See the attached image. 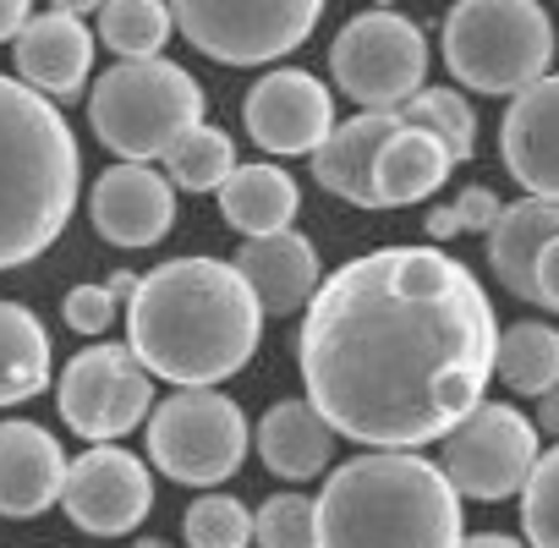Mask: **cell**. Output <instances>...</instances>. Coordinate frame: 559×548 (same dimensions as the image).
<instances>
[{"mask_svg": "<svg viewBox=\"0 0 559 548\" xmlns=\"http://www.w3.org/2000/svg\"><path fill=\"white\" fill-rule=\"evenodd\" d=\"M12 61H17V78L39 88L45 99H78L94 72V34L72 12H39L12 39Z\"/></svg>", "mask_w": 559, "mask_h": 548, "instance_id": "e0dca14e", "label": "cell"}, {"mask_svg": "<svg viewBox=\"0 0 559 548\" xmlns=\"http://www.w3.org/2000/svg\"><path fill=\"white\" fill-rule=\"evenodd\" d=\"M493 373L504 379L510 395H554L559 390V330L554 324H510L499 330V362Z\"/></svg>", "mask_w": 559, "mask_h": 548, "instance_id": "d4e9b609", "label": "cell"}, {"mask_svg": "<svg viewBox=\"0 0 559 548\" xmlns=\"http://www.w3.org/2000/svg\"><path fill=\"white\" fill-rule=\"evenodd\" d=\"M258 455L274 477L308 483L330 466L335 455V428L313 401H274L258 422Z\"/></svg>", "mask_w": 559, "mask_h": 548, "instance_id": "44dd1931", "label": "cell"}, {"mask_svg": "<svg viewBox=\"0 0 559 548\" xmlns=\"http://www.w3.org/2000/svg\"><path fill=\"white\" fill-rule=\"evenodd\" d=\"M537 308H554L559 313V236L548 241V252L537 263Z\"/></svg>", "mask_w": 559, "mask_h": 548, "instance_id": "836d02e7", "label": "cell"}, {"mask_svg": "<svg viewBox=\"0 0 559 548\" xmlns=\"http://www.w3.org/2000/svg\"><path fill=\"white\" fill-rule=\"evenodd\" d=\"M94 230L116 247H154L176 225V181H165L154 165L121 159L94 181L88 198Z\"/></svg>", "mask_w": 559, "mask_h": 548, "instance_id": "5bb4252c", "label": "cell"}, {"mask_svg": "<svg viewBox=\"0 0 559 548\" xmlns=\"http://www.w3.org/2000/svg\"><path fill=\"white\" fill-rule=\"evenodd\" d=\"M116 308H121V291L105 281V286H78L67 302H61V313H67V324L78 330V335H105L110 324H116Z\"/></svg>", "mask_w": 559, "mask_h": 548, "instance_id": "1f68e13d", "label": "cell"}, {"mask_svg": "<svg viewBox=\"0 0 559 548\" xmlns=\"http://www.w3.org/2000/svg\"><path fill=\"white\" fill-rule=\"evenodd\" d=\"M23 23H28V0H0V45L17 39Z\"/></svg>", "mask_w": 559, "mask_h": 548, "instance_id": "e575fe53", "label": "cell"}, {"mask_svg": "<svg viewBox=\"0 0 559 548\" xmlns=\"http://www.w3.org/2000/svg\"><path fill=\"white\" fill-rule=\"evenodd\" d=\"M554 236H559V203H543V198L504 203L499 225L488 230V269L510 297L537 302V263Z\"/></svg>", "mask_w": 559, "mask_h": 548, "instance_id": "ffe728a7", "label": "cell"}, {"mask_svg": "<svg viewBox=\"0 0 559 548\" xmlns=\"http://www.w3.org/2000/svg\"><path fill=\"white\" fill-rule=\"evenodd\" d=\"M406 127L401 110H362L352 121H341L319 154H313V181L357 209H379V187H373V165L384 154V143Z\"/></svg>", "mask_w": 559, "mask_h": 548, "instance_id": "d6986e66", "label": "cell"}, {"mask_svg": "<svg viewBox=\"0 0 559 548\" xmlns=\"http://www.w3.org/2000/svg\"><path fill=\"white\" fill-rule=\"evenodd\" d=\"M450 209H455V225H461V230H493L499 214H504V203H499L488 187H461V192L450 198Z\"/></svg>", "mask_w": 559, "mask_h": 548, "instance_id": "d6a6232c", "label": "cell"}, {"mask_svg": "<svg viewBox=\"0 0 559 548\" xmlns=\"http://www.w3.org/2000/svg\"><path fill=\"white\" fill-rule=\"evenodd\" d=\"M192 50L225 67H263L313 39L324 0H170Z\"/></svg>", "mask_w": 559, "mask_h": 548, "instance_id": "52a82bcc", "label": "cell"}, {"mask_svg": "<svg viewBox=\"0 0 559 548\" xmlns=\"http://www.w3.org/2000/svg\"><path fill=\"white\" fill-rule=\"evenodd\" d=\"M143 548H165V543H143Z\"/></svg>", "mask_w": 559, "mask_h": 548, "instance_id": "ab89813d", "label": "cell"}, {"mask_svg": "<svg viewBox=\"0 0 559 548\" xmlns=\"http://www.w3.org/2000/svg\"><path fill=\"white\" fill-rule=\"evenodd\" d=\"M181 537H187V548H247L252 543V510L230 493H198L187 504Z\"/></svg>", "mask_w": 559, "mask_h": 548, "instance_id": "f1b7e54d", "label": "cell"}, {"mask_svg": "<svg viewBox=\"0 0 559 548\" xmlns=\"http://www.w3.org/2000/svg\"><path fill=\"white\" fill-rule=\"evenodd\" d=\"M263 302L247 274L219 258H170L148 269L127 302L132 357L181 390H214L252 362Z\"/></svg>", "mask_w": 559, "mask_h": 548, "instance_id": "7a4b0ae2", "label": "cell"}, {"mask_svg": "<svg viewBox=\"0 0 559 548\" xmlns=\"http://www.w3.org/2000/svg\"><path fill=\"white\" fill-rule=\"evenodd\" d=\"M543 450H537V422L521 417L504 401H483L455 433L439 439V466L455 483L461 499H510L532 483Z\"/></svg>", "mask_w": 559, "mask_h": 548, "instance_id": "30bf717a", "label": "cell"}, {"mask_svg": "<svg viewBox=\"0 0 559 548\" xmlns=\"http://www.w3.org/2000/svg\"><path fill=\"white\" fill-rule=\"evenodd\" d=\"M461 548H526V543H515L504 532H477V537H461Z\"/></svg>", "mask_w": 559, "mask_h": 548, "instance_id": "74e56055", "label": "cell"}, {"mask_svg": "<svg viewBox=\"0 0 559 548\" xmlns=\"http://www.w3.org/2000/svg\"><path fill=\"white\" fill-rule=\"evenodd\" d=\"M450 236H461V225H455V209L444 203V209L428 214V241H450Z\"/></svg>", "mask_w": 559, "mask_h": 548, "instance_id": "8d00e7d4", "label": "cell"}, {"mask_svg": "<svg viewBox=\"0 0 559 548\" xmlns=\"http://www.w3.org/2000/svg\"><path fill=\"white\" fill-rule=\"evenodd\" d=\"M50 7H56V12H72V17H83V12H99L105 0H50Z\"/></svg>", "mask_w": 559, "mask_h": 548, "instance_id": "f35d334b", "label": "cell"}, {"mask_svg": "<svg viewBox=\"0 0 559 548\" xmlns=\"http://www.w3.org/2000/svg\"><path fill=\"white\" fill-rule=\"evenodd\" d=\"M450 165H455V154H450L433 132H423V127L406 121V127L384 143V154H379V165H373L379 209H406V203L439 192L444 176H450Z\"/></svg>", "mask_w": 559, "mask_h": 548, "instance_id": "603a6c76", "label": "cell"}, {"mask_svg": "<svg viewBox=\"0 0 559 548\" xmlns=\"http://www.w3.org/2000/svg\"><path fill=\"white\" fill-rule=\"evenodd\" d=\"M165 170L181 192H219L236 176V143L219 127L198 121L192 132L176 138V148L165 154Z\"/></svg>", "mask_w": 559, "mask_h": 548, "instance_id": "4316f807", "label": "cell"}, {"mask_svg": "<svg viewBox=\"0 0 559 548\" xmlns=\"http://www.w3.org/2000/svg\"><path fill=\"white\" fill-rule=\"evenodd\" d=\"M88 121L110 154L148 165V159H165L176 138L203 121V88L192 83V72L170 67L165 56L121 61L94 83Z\"/></svg>", "mask_w": 559, "mask_h": 548, "instance_id": "8992f818", "label": "cell"}, {"mask_svg": "<svg viewBox=\"0 0 559 548\" xmlns=\"http://www.w3.org/2000/svg\"><path fill=\"white\" fill-rule=\"evenodd\" d=\"M61 422L94 444L127 439L143 417H154V373L132 357V346H88L61 368L56 384Z\"/></svg>", "mask_w": 559, "mask_h": 548, "instance_id": "8fae6325", "label": "cell"}, {"mask_svg": "<svg viewBox=\"0 0 559 548\" xmlns=\"http://www.w3.org/2000/svg\"><path fill=\"white\" fill-rule=\"evenodd\" d=\"M330 72L346 99L362 110H401L423 94L428 78V39L401 12H362L330 45Z\"/></svg>", "mask_w": 559, "mask_h": 548, "instance_id": "9c48e42d", "label": "cell"}, {"mask_svg": "<svg viewBox=\"0 0 559 548\" xmlns=\"http://www.w3.org/2000/svg\"><path fill=\"white\" fill-rule=\"evenodd\" d=\"M548 61L554 23L537 0H455L444 17V67L472 94H526Z\"/></svg>", "mask_w": 559, "mask_h": 548, "instance_id": "5b68a950", "label": "cell"}, {"mask_svg": "<svg viewBox=\"0 0 559 548\" xmlns=\"http://www.w3.org/2000/svg\"><path fill=\"white\" fill-rule=\"evenodd\" d=\"M236 269L247 274V286L258 291L263 313L292 319L297 308H308L324 286L319 269V247L302 230H274V236H252L236 252Z\"/></svg>", "mask_w": 559, "mask_h": 548, "instance_id": "ac0fdd59", "label": "cell"}, {"mask_svg": "<svg viewBox=\"0 0 559 548\" xmlns=\"http://www.w3.org/2000/svg\"><path fill=\"white\" fill-rule=\"evenodd\" d=\"M297 181L280 170V165H236V176L219 187V214L230 230L252 236H274V230H292L297 219Z\"/></svg>", "mask_w": 559, "mask_h": 548, "instance_id": "7402d4cb", "label": "cell"}, {"mask_svg": "<svg viewBox=\"0 0 559 548\" xmlns=\"http://www.w3.org/2000/svg\"><path fill=\"white\" fill-rule=\"evenodd\" d=\"M241 121L263 154H319V143L335 132V105L319 78L280 67L247 88Z\"/></svg>", "mask_w": 559, "mask_h": 548, "instance_id": "4fadbf2b", "label": "cell"}, {"mask_svg": "<svg viewBox=\"0 0 559 548\" xmlns=\"http://www.w3.org/2000/svg\"><path fill=\"white\" fill-rule=\"evenodd\" d=\"M521 532L526 548H559V444L537 461L532 483L521 488Z\"/></svg>", "mask_w": 559, "mask_h": 548, "instance_id": "4dcf8cb0", "label": "cell"}, {"mask_svg": "<svg viewBox=\"0 0 559 548\" xmlns=\"http://www.w3.org/2000/svg\"><path fill=\"white\" fill-rule=\"evenodd\" d=\"M319 548H461V493L439 461L368 450L324 477Z\"/></svg>", "mask_w": 559, "mask_h": 548, "instance_id": "3957f363", "label": "cell"}, {"mask_svg": "<svg viewBox=\"0 0 559 548\" xmlns=\"http://www.w3.org/2000/svg\"><path fill=\"white\" fill-rule=\"evenodd\" d=\"M532 422H537V433H548V439L559 444V390L537 401V417H532Z\"/></svg>", "mask_w": 559, "mask_h": 548, "instance_id": "d590c367", "label": "cell"}, {"mask_svg": "<svg viewBox=\"0 0 559 548\" xmlns=\"http://www.w3.org/2000/svg\"><path fill=\"white\" fill-rule=\"evenodd\" d=\"M247 417L219 390H181L148 417V461L187 488H214L236 477L247 455Z\"/></svg>", "mask_w": 559, "mask_h": 548, "instance_id": "ba28073f", "label": "cell"}, {"mask_svg": "<svg viewBox=\"0 0 559 548\" xmlns=\"http://www.w3.org/2000/svg\"><path fill=\"white\" fill-rule=\"evenodd\" d=\"M50 335L23 302H0V406H23L50 384Z\"/></svg>", "mask_w": 559, "mask_h": 548, "instance_id": "cb8c5ba5", "label": "cell"}, {"mask_svg": "<svg viewBox=\"0 0 559 548\" xmlns=\"http://www.w3.org/2000/svg\"><path fill=\"white\" fill-rule=\"evenodd\" d=\"M493 362V302L439 247H379L341 263L297 330L308 401L368 450H417L455 433L483 406Z\"/></svg>", "mask_w": 559, "mask_h": 548, "instance_id": "6da1fadb", "label": "cell"}, {"mask_svg": "<svg viewBox=\"0 0 559 548\" xmlns=\"http://www.w3.org/2000/svg\"><path fill=\"white\" fill-rule=\"evenodd\" d=\"M176 28V12H165V0H105L99 7V39L121 61H154Z\"/></svg>", "mask_w": 559, "mask_h": 548, "instance_id": "484cf974", "label": "cell"}, {"mask_svg": "<svg viewBox=\"0 0 559 548\" xmlns=\"http://www.w3.org/2000/svg\"><path fill=\"white\" fill-rule=\"evenodd\" d=\"M499 154L526 198L559 203V78L554 72L510 99L499 121Z\"/></svg>", "mask_w": 559, "mask_h": 548, "instance_id": "9a60e30c", "label": "cell"}, {"mask_svg": "<svg viewBox=\"0 0 559 548\" xmlns=\"http://www.w3.org/2000/svg\"><path fill=\"white\" fill-rule=\"evenodd\" d=\"M67 472H72V461L56 444V433H45L39 422H23V417L0 422V515L7 521H34L50 504H61Z\"/></svg>", "mask_w": 559, "mask_h": 548, "instance_id": "2e32d148", "label": "cell"}, {"mask_svg": "<svg viewBox=\"0 0 559 548\" xmlns=\"http://www.w3.org/2000/svg\"><path fill=\"white\" fill-rule=\"evenodd\" d=\"M258 548H319V499L302 493H274L252 515Z\"/></svg>", "mask_w": 559, "mask_h": 548, "instance_id": "f546056e", "label": "cell"}, {"mask_svg": "<svg viewBox=\"0 0 559 548\" xmlns=\"http://www.w3.org/2000/svg\"><path fill=\"white\" fill-rule=\"evenodd\" d=\"M401 116H406L412 127L433 132L455 159H472V148H477V110H472L455 88H423L417 99L401 105Z\"/></svg>", "mask_w": 559, "mask_h": 548, "instance_id": "83f0119b", "label": "cell"}, {"mask_svg": "<svg viewBox=\"0 0 559 548\" xmlns=\"http://www.w3.org/2000/svg\"><path fill=\"white\" fill-rule=\"evenodd\" d=\"M61 504H67L72 526H83L88 537H121V532L143 526V515L154 504V477L138 455H127L116 444H94L72 461Z\"/></svg>", "mask_w": 559, "mask_h": 548, "instance_id": "7c38bea8", "label": "cell"}, {"mask_svg": "<svg viewBox=\"0 0 559 548\" xmlns=\"http://www.w3.org/2000/svg\"><path fill=\"white\" fill-rule=\"evenodd\" d=\"M78 181L83 154L67 116L23 78H0V269H23L61 241Z\"/></svg>", "mask_w": 559, "mask_h": 548, "instance_id": "277c9868", "label": "cell"}]
</instances>
